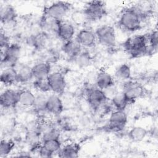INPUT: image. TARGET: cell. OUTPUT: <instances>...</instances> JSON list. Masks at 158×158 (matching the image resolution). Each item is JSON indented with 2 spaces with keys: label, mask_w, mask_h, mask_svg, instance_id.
<instances>
[{
  "label": "cell",
  "mask_w": 158,
  "mask_h": 158,
  "mask_svg": "<svg viewBox=\"0 0 158 158\" xmlns=\"http://www.w3.org/2000/svg\"><path fill=\"white\" fill-rule=\"evenodd\" d=\"M146 18L136 6H131L123 9L118 18V24L123 30L134 32L141 28L142 23Z\"/></svg>",
  "instance_id": "cell-1"
},
{
  "label": "cell",
  "mask_w": 158,
  "mask_h": 158,
  "mask_svg": "<svg viewBox=\"0 0 158 158\" xmlns=\"http://www.w3.org/2000/svg\"><path fill=\"white\" fill-rule=\"evenodd\" d=\"M125 51L133 58L149 54L148 38L145 35H135L129 37L123 43Z\"/></svg>",
  "instance_id": "cell-2"
},
{
  "label": "cell",
  "mask_w": 158,
  "mask_h": 158,
  "mask_svg": "<svg viewBox=\"0 0 158 158\" xmlns=\"http://www.w3.org/2000/svg\"><path fill=\"white\" fill-rule=\"evenodd\" d=\"M21 47L17 43H10L6 49L1 50V67H15L20 56Z\"/></svg>",
  "instance_id": "cell-3"
},
{
  "label": "cell",
  "mask_w": 158,
  "mask_h": 158,
  "mask_svg": "<svg viewBox=\"0 0 158 158\" xmlns=\"http://www.w3.org/2000/svg\"><path fill=\"white\" fill-rule=\"evenodd\" d=\"M71 4L67 2L57 1L46 6L43 10V16L62 20L70 10Z\"/></svg>",
  "instance_id": "cell-4"
},
{
  "label": "cell",
  "mask_w": 158,
  "mask_h": 158,
  "mask_svg": "<svg viewBox=\"0 0 158 158\" xmlns=\"http://www.w3.org/2000/svg\"><path fill=\"white\" fill-rule=\"evenodd\" d=\"M96 40L99 44L107 48H112L116 43L115 31L110 25H104L98 27L95 31Z\"/></svg>",
  "instance_id": "cell-5"
},
{
  "label": "cell",
  "mask_w": 158,
  "mask_h": 158,
  "mask_svg": "<svg viewBox=\"0 0 158 158\" xmlns=\"http://www.w3.org/2000/svg\"><path fill=\"white\" fill-rule=\"evenodd\" d=\"M83 12L86 20L91 21L99 20L107 14L105 2L101 1L88 2Z\"/></svg>",
  "instance_id": "cell-6"
},
{
  "label": "cell",
  "mask_w": 158,
  "mask_h": 158,
  "mask_svg": "<svg viewBox=\"0 0 158 158\" xmlns=\"http://www.w3.org/2000/svg\"><path fill=\"white\" fill-rule=\"evenodd\" d=\"M122 92L127 97L129 102L131 103L144 95V88L138 82L128 80L124 81L122 86Z\"/></svg>",
  "instance_id": "cell-7"
},
{
  "label": "cell",
  "mask_w": 158,
  "mask_h": 158,
  "mask_svg": "<svg viewBox=\"0 0 158 158\" xmlns=\"http://www.w3.org/2000/svg\"><path fill=\"white\" fill-rule=\"evenodd\" d=\"M107 99L104 91L97 86L89 88L86 91L87 101L93 109H99L106 103Z\"/></svg>",
  "instance_id": "cell-8"
},
{
  "label": "cell",
  "mask_w": 158,
  "mask_h": 158,
  "mask_svg": "<svg viewBox=\"0 0 158 158\" xmlns=\"http://www.w3.org/2000/svg\"><path fill=\"white\" fill-rule=\"evenodd\" d=\"M127 122L128 117L125 110H115L110 114L107 128L112 131H120L125 128Z\"/></svg>",
  "instance_id": "cell-9"
},
{
  "label": "cell",
  "mask_w": 158,
  "mask_h": 158,
  "mask_svg": "<svg viewBox=\"0 0 158 158\" xmlns=\"http://www.w3.org/2000/svg\"><path fill=\"white\" fill-rule=\"evenodd\" d=\"M48 80L51 91L54 94L59 95L64 93L66 87V81L63 74L59 72H51L48 77Z\"/></svg>",
  "instance_id": "cell-10"
},
{
  "label": "cell",
  "mask_w": 158,
  "mask_h": 158,
  "mask_svg": "<svg viewBox=\"0 0 158 158\" xmlns=\"http://www.w3.org/2000/svg\"><path fill=\"white\" fill-rule=\"evenodd\" d=\"M75 40L85 48L93 47L97 41L94 31L90 29L83 28L77 34Z\"/></svg>",
  "instance_id": "cell-11"
},
{
  "label": "cell",
  "mask_w": 158,
  "mask_h": 158,
  "mask_svg": "<svg viewBox=\"0 0 158 158\" xmlns=\"http://www.w3.org/2000/svg\"><path fill=\"white\" fill-rule=\"evenodd\" d=\"M19 103V91L8 89L0 96V104L2 107L9 109L14 107Z\"/></svg>",
  "instance_id": "cell-12"
},
{
  "label": "cell",
  "mask_w": 158,
  "mask_h": 158,
  "mask_svg": "<svg viewBox=\"0 0 158 158\" xmlns=\"http://www.w3.org/2000/svg\"><path fill=\"white\" fill-rule=\"evenodd\" d=\"M64 110L62 101L58 94H52L48 96L46 110L47 112L57 115L60 114Z\"/></svg>",
  "instance_id": "cell-13"
},
{
  "label": "cell",
  "mask_w": 158,
  "mask_h": 158,
  "mask_svg": "<svg viewBox=\"0 0 158 158\" xmlns=\"http://www.w3.org/2000/svg\"><path fill=\"white\" fill-rule=\"evenodd\" d=\"M0 19L1 23L5 25H13L17 19V13L14 7L9 4L1 6Z\"/></svg>",
  "instance_id": "cell-14"
},
{
  "label": "cell",
  "mask_w": 158,
  "mask_h": 158,
  "mask_svg": "<svg viewBox=\"0 0 158 158\" xmlns=\"http://www.w3.org/2000/svg\"><path fill=\"white\" fill-rule=\"evenodd\" d=\"M75 33V28L73 25L69 22L62 21L56 35L61 40L66 42L73 39Z\"/></svg>",
  "instance_id": "cell-15"
},
{
  "label": "cell",
  "mask_w": 158,
  "mask_h": 158,
  "mask_svg": "<svg viewBox=\"0 0 158 158\" xmlns=\"http://www.w3.org/2000/svg\"><path fill=\"white\" fill-rule=\"evenodd\" d=\"M82 46L75 40H72L64 42L62 46V51L70 59H74L82 51Z\"/></svg>",
  "instance_id": "cell-16"
},
{
  "label": "cell",
  "mask_w": 158,
  "mask_h": 158,
  "mask_svg": "<svg viewBox=\"0 0 158 158\" xmlns=\"http://www.w3.org/2000/svg\"><path fill=\"white\" fill-rule=\"evenodd\" d=\"M31 70L34 80L47 78L51 73V65L48 62H40L31 67Z\"/></svg>",
  "instance_id": "cell-17"
},
{
  "label": "cell",
  "mask_w": 158,
  "mask_h": 158,
  "mask_svg": "<svg viewBox=\"0 0 158 158\" xmlns=\"http://www.w3.org/2000/svg\"><path fill=\"white\" fill-rule=\"evenodd\" d=\"M96 85L98 88L105 90L114 86V80L113 77L107 72L101 70L96 77Z\"/></svg>",
  "instance_id": "cell-18"
},
{
  "label": "cell",
  "mask_w": 158,
  "mask_h": 158,
  "mask_svg": "<svg viewBox=\"0 0 158 158\" xmlns=\"http://www.w3.org/2000/svg\"><path fill=\"white\" fill-rule=\"evenodd\" d=\"M62 21V20H56L43 15L40 21V26L43 31L47 34L48 33L57 34V31Z\"/></svg>",
  "instance_id": "cell-19"
},
{
  "label": "cell",
  "mask_w": 158,
  "mask_h": 158,
  "mask_svg": "<svg viewBox=\"0 0 158 158\" xmlns=\"http://www.w3.org/2000/svg\"><path fill=\"white\" fill-rule=\"evenodd\" d=\"M80 146L77 143H69L61 148L58 152V155L60 157L75 158L78 156Z\"/></svg>",
  "instance_id": "cell-20"
},
{
  "label": "cell",
  "mask_w": 158,
  "mask_h": 158,
  "mask_svg": "<svg viewBox=\"0 0 158 158\" xmlns=\"http://www.w3.org/2000/svg\"><path fill=\"white\" fill-rule=\"evenodd\" d=\"M1 82L5 85H11L17 82V72L15 67L5 68L2 70L0 77Z\"/></svg>",
  "instance_id": "cell-21"
},
{
  "label": "cell",
  "mask_w": 158,
  "mask_h": 158,
  "mask_svg": "<svg viewBox=\"0 0 158 158\" xmlns=\"http://www.w3.org/2000/svg\"><path fill=\"white\" fill-rule=\"evenodd\" d=\"M36 96L28 89H23L19 91L18 104L26 107H33Z\"/></svg>",
  "instance_id": "cell-22"
},
{
  "label": "cell",
  "mask_w": 158,
  "mask_h": 158,
  "mask_svg": "<svg viewBox=\"0 0 158 158\" xmlns=\"http://www.w3.org/2000/svg\"><path fill=\"white\" fill-rule=\"evenodd\" d=\"M112 104L115 110H125L130 103L124 93L122 91L116 92L112 98Z\"/></svg>",
  "instance_id": "cell-23"
},
{
  "label": "cell",
  "mask_w": 158,
  "mask_h": 158,
  "mask_svg": "<svg viewBox=\"0 0 158 158\" xmlns=\"http://www.w3.org/2000/svg\"><path fill=\"white\" fill-rule=\"evenodd\" d=\"M148 130L142 127H134L128 133V138L133 141L139 142L143 141L148 135Z\"/></svg>",
  "instance_id": "cell-24"
},
{
  "label": "cell",
  "mask_w": 158,
  "mask_h": 158,
  "mask_svg": "<svg viewBox=\"0 0 158 158\" xmlns=\"http://www.w3.org/2000/svg\"><path fill=\"white\" fill-rule=\"evenodd\" d=\"M17 82L18 83H27L31 79L33 78L31 67L27 65H23L20 67L17 70Z\"/></svg>",
  "instance_id": "cell-25"
},
{
  "label": "cell",
  "mask_w": 158,
  "mask_h": 158,
  "mask_svg": "<svg viewBox=\"0 0 158 158\" xmlns=\"http://www.w3.org/2000/svg\"><path fill=\"white\" fill-rule=\"evenodd\" d=\"M114 75L118 80L124 81L128 80L131 78L130 67L127 64L120 65L115 69Z\"/></svg>",
  "instance_id": "cell-26"
},
{
  "label": "cell",
  "mask_w": 158,
  "mask_h": 158,
  "mask_svg": "<svg viewBox=\"0 0 158 158\" xmlns=\"http://www.w3.org/2000/svg\"><path fill=\"white\" fill-rule=\"evenodd\" d=\"M72 60L78 67L81 68H85L91 64L92 58L88 51H81V52Z\"/></svg>",
  "instance_id": "cell-27"
},
{
  "label": "cell",
  "mask_w": 158,
  "mask_h": 158,
  "mask_svg": "<svg viewBox=\"0 0 158 158\" xmlns=\"http://www.w3.org/2000/svg\"><path fill=\"white\" fill-rule=\"evenodd\" d=\"M48 40V34L44 31L39 32L32 36L30 38L31 44L37 49H41L44 47Z\"/></svg>",
  "instance_id": "cell-28"
},
{
  "label": "cell",
  "mask_w": 158,
  "mask_h": 158,
  "mask_svg": "<svg viewBox=\"0 0 158 158\" xmlns=\"http://www.w3.org/2000/svg\"><path fill=\"white\" fill-rule=\"evenodd\" d=\"M48 96L44 94V93H41L36 96L35 102L33 104V107L35 110L37 112H41L46 111V106L47 102Z\"/></svg>",
  "instance_id": "cell-29"
},
{
  "label": "cell",
  "mask_w": 158,
  "mask_h": 158,
  "mask_svg": "<svg viewBox=\"0 0 158 158\" xmlns=\"http://www.w3.org/2000/svg\"><path fill=\"white\" fill-rule=\"evenodd\" d=\"M42 146L52 156L55 153H58L61 148V144L59 139H52L43 141Z\"/></svg>",
  "instance_id": "cell-30"
},
{
  "label": "cell",
  "mask_w": 158,
  "mask_h": 158,
  "mask_svg": "<svg viewBox=\"0 0 158 158\" xmlns=\"http://www.w3.org/2000/svg\"><path fill=\"white\" fill-rule=\"evenodd\" d=\"M15 146L14 142L11 139H2L0 143V156L6 157L11 153Z\"/></svg>",
  "instance_id": "cell-31"
},
{
  "label": "cell",
  "mask_w": 158,
  "mask_h": 158,
  "mask_svg": "<svg viewBox=\"0 0 158 158\" xmlns=\"http://www.w3.org/2000/svg\"><path fill=\"white\" fill-rule=\"evenodd\" d=\"M147 38H148L149 54L156 52L157 49V44H158L157 30L152 31L148 35H147Z\"/></svg>",
  "instance_id": "cell-32"
},
{
  "label": "cell",
  "mask_w": 158,
  "mask_h": 158,
  "mask_svg": "<svg viewBox=\"0 0 158 158\" xmlns=\"http://www.w3.org/2000/svg\"><path fill=\"white\" fill-rule=\"evenodd\" d=\"M34 88L42 93H45L51 91L48 77L40 79H35L33 81Z\"/></svg>",
  "instance_id": "cell-33"
},
{
  "label": "cell",
  "mask_w": 158,
  "mask_h": 158,
  "mask_svg": "<svg viewBox=\"0 0 158 158\" xmlns=\"http://www.w3.org/2000/svg\"><path fill=\"white\" fill-rule=\"evenodd\" d=\"M41 135L43 142L52 139H59L60 138V133L59 130L53 127L46 131Z\"/></svg>",
  "instance_id": "cell-34"
},
{
  "label": "cell",
  "mask_w": 158,
  "mask_h": 158,
  "mask_svg": "<svg viewBox=\"0 0 158 158\" xmlns=\"http://www.w3.org/2000/svg\"><path fill=\"white\" fill-rule=\"evenodd\" d=\"M10 44V40H9V37L7 36V35L5 33V32H3L1 30V33H0L1 50L6 49Z\"/></svg>",
  "instance_id": "cell-35"
},
{
  "label": "cell",
  "mask_w": 158,
  "mask_h": 158,
  "mask_svg": "<svg viewBox=\"0 0 158 158\" xmlns=\"http://www.w3.org/2000/svg\"><path fill=\"white\" fill-rule=\"evenodd\" d=\"M72 19L73 21L77 22L78 23H81L85 20H86L83 12L73 13L72 15Z\"/></svg>",
  "instance_id": "cell-36"
}]
</instances>
